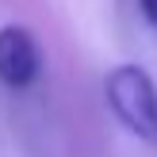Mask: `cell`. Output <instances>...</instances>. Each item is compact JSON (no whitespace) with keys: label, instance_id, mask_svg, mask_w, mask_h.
Here are the masks:
<instances>
[{"label":"cell","instance_id":"7a4b0ae2","mask_svg":"<svg viewBox=\"0 0 157 157\" xmlns=\"http://www.w3.org/2000/svg\"><path fill=\"white\" fill-rule=\"evenodd\" d=\"M42 77V50L38 38L23 23L0 27V84L12 92H23Z\"/></svg>","mask_w":157,"mask_h":157},{"label":"cell","instance_id":"6da1fadb","mask_svg":"<svg viewBox=\"0 0 157 157\" xmlns=\"http://www.w3.org/2000/svg\"><path fill=\"white\" fill-rule=\"evenodd\" d=\"M104 100L127 134L157 150V81L150 77V69L134 65V61L107 69Z\"/></svg>","mask_w":157,"mask_h":157},{"label":"cell","instance_id":"3957f363","mask_svg":"<svg viewBox=\"0 0 157 157\" xmlns=\"http://www.w3.org/2000/svg\"><path fill=\"white\" fill-rule=\"evenodd\" d=\"M138 12H142V19L157 31V0H138Z\"/></svg>","mask_w":157,"mask_h":157}]
</instances>
